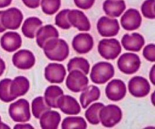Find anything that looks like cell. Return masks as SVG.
<instances>
[{
	"label": "cell",
	"mask_w": 155,
	"mask_h": 129,
	"mask_svg": "<svg viewBox=\"0 0 155 129\" xmlns=\"http://www.w3.org/2000/svg\"><path fill=\"white\" fill-rule=\"evenodd\" d=\"M42 49L47 59L51 61L62 62L69 56L70 49L68 42L58 37L49 39Z\"/></svg>",
	"instance_id": "cell-1"
},
{
	"label": "cell",
	"mask_w": 155,
	"mask_h": 129,
	"mask_svg": "<svg viewBox=\"0 0 155 129\" xmlns=\"http://www.w3.org/2000/svg\"><path fill=\"white\" fill-rule=\"evenodd\" d=\"M115 74L113 65L107 62H99L95 64L90 72V78L93 83L104 84L114 77Z\"/></svg>",
	"instance_id": "cell-2"
},
{
	"label": "cell",
	"mask_w": 155,
	"mask_h": 129,
	"mask_svg": "<svg viewBox=\"0 0 155 129\" xmlns=\"http://www.w3.org/2000/svg\"><path fill=\"white\" fill-rule=\"evenodd\" d=\"M122 117V110L114 104L104 106L99 112L100 122L105 127H114L121 121Z\"/></svg>",
	"instance_id": "cell-3"
},
{
	"label": "cell",
	"mask_w": 155,
	"mask_h": 129,
	"mask_svg": "<svg viewBox=\"0 0 155 129\" xmlns=\"http://www.w3.org/2000/svg\"><path fill=\"white\" fill-rule=\"evenodd\" d=\"M8 114L16 122H26L30 119V103L25 99H20L9 106Z\"/></svg>",
	"instance_id": "cell-4"
},
{
	"label": "cell",
	"mask_w": 155,
	"mask_h": 129,
	"mask_svg": "<svg viewBox=\"0 0 155 129\" xmlns=\"http://www.w3.org/2000/svg\"><path fill=\"white\" fill-rule=\"evenodd\" d=\"M98 51L100 56L107 60H114L122 51L119 40L114 38L103 39L98 42Z\"/></svg>",
	"instance_id": "cell-5"
},
{
	"label": "cell",
	"mask_w": 155,
	"mask_h": 129,
	"mask_svg": "<svg viewBox=\"0 0 155 129\" xmlns=\"http://www.w3.org/2000/svg\"><path fill=\"white\" fill-rule=\"evenodd\" d=\"M141 60L137 54L125 53L118 59L117 67L120 71L126 74H133L139 71Z\"/></svg>",
	"instance_id": "cell-6"
},
{
	"label": "cell",
	"mask_w": 155,
	"mask_h": 129,
	"mask_svg": "<svg viewBox=\"0 0 155 129\" xmlns=\"http://www.w3.org/2000/svg\"><path fill=\"white\" fill-rule=\"evenodd\" d=\"M23 19L22 12L17 8H10L2 12L1 23L5 29L17 30L21 27Z\"/></svg>",
	"instance_id": "cell-7"
},
{
	"label": "cell",
	"mask_w": 155,
	"mask_h": 129,
	"mask_svg": "<svg viewBox=\"0 0 155 129\" xmlns=\"http://www.w3.org/2000/svg\"><path fill=\"white\" fill-rule=\"evenodd\" d=\"M69 72L66 78L67 87L72 92H82L89 84V78L86 74L80 70H72Z\"/></svg>",
	"instance_id": "cell-8"
},
{
	"label": "cell",
	"mask_w": 155,
	"mask_h": 129,
	"mask_svg": "<svg viewBox=\"0 0 155 129\" xmlns=\"http://www.w3.org/2000/svg\"><path fill=\"white\" fill-rule=\"evenodd\" d=\"M119 21L116 18L103 16L98 19L97 23V30L99 34L104 37H112L120 31Z\"/></svg>",
	"instance_id": "cell-9"
},
{
	"label": "cell",
	"mask_w": 155,
	"mask_h": 129,
	"mask_svg": "<svg viewBox=\"0 0 155 129\" xmlns=\"http://www.w3.org/2000/svg\"><path fill=\"white\" fill-rule=\"evenodd\" d=\"M128 89L132 96L137 98H142L149 94L151 91V85L145 77L135 76L129 81Z\"/></svg>",
	"instance_id": "cell-10"
},
{
	"label": "cell",
	"mask_w": 155,
	"mask_h": 129,
	"mask_svg": "<svg viewBox=\"0 0 155 129\" xmlns=\"http://www.w3.org/2000/svg\"><path fill=\"white\" fill-rule=\"evenodd\" d=\"M105 94L111 101H120L127 95V86L120 79H113L107 83Z\"/></svg>",
	"instance_id": "cell-11"
},
{
	"label": "cell",
	"mask_w": 155,
	"mask_h": 129,
	"mask_svg": "<svg viewBox=\"0 0 155 129\" xmlns=\"http://www.w3.org/2000/svg\"><path fill=\"white\" fill-rule=\"evenodd\" d=\"M12 62L18 69L28 70L34 66L36 63V58L30 50L21 49L13 55Z\"/></svg>",
	"instance_id": "cell-12"
},
{
	"label": "cell",
	"mask_w": 155,
	"mask_h": 129,
	"mask_svg": "<svg viewBox=\"0 0 155 129\" xmlns=\"http://www.w3.org/2000/svg\"><path fill=\"white\" fill-rule=\"evenodd\" d=\"M67 71L62 64L50 63L45 68V78L49 83H61L66 77Z\"/></svg>",
	"instance_id": "cell-13"
},
{
	"label": "cell",
	"mask_w": 155,
	"mask_h": 129,
	"mask_svg": "<svg viewBox=\"0 0 155 129\" xmlns=\"http://www.w3.org/2000/svg\"><path fill=\"white\" fill-rule=\"evenodd\" d=\"M142 15L140 12L135 8H130L125 12L121 17L120 23L124 30L131 31L139 28L142 24Z\"/></svg>",
	"instance_id": "cell-14"
},
{
	"label": "cell",
	"mask_w": 155,
	"mask_h": 129,
	"mask_svg": "<svg viewBox=\"0 0 155 129\" xmlns=\"http://www.w3.org/2000/svg\"><path fill=\"white\" fill-rule=\"evenodd\" d=\"M94 39L92 35L88 33L77 34L72 40V46L79 54H86L92 49Z\"/></svg>",
	"instance_id": "cell-15"
},
{
	"label": "cell",
	"mask_w": 155,
	"mask_h": 129,
	"mask_svg": "<svg viewBox=\"0 0 155 129\" xmlns=\"http://www.w3.org/2000/svg\"><path fill=\"white\" fill-rule=\"evenodd\" d=\"M68 21L71 26L80 31H89L91 29V24L89 18L84 12L80 10H69L68 14Z\"/></svg>",
	"instance_id": "cell-16"
},
{
	"label": "cell",
	"mask_w": 155,
	"mask_h": 129,
	"mask_svg": "<svg viewBox=\"0 0 155 129\" xmlns=\"http://www.w3.org/2000/svg\"><path fill=\"white\" fill-rule=\"evenodd\" d=\"M57 107L67 115H78L81 107L77 100L70 95H62L58 100Z\"/></svg>",
	"instance_id": "cell-17"
},
{
	"label": "cell",
	"mask_w": 155,
	"mask_h": 129,
	"mask_svg": "<svg viewBox=\"0 0 155 129\" xmlns=\"http://www.w3.org/2000/svg\"><path fill=\"white\" fill-rule=\"evenodd\" d=\"M0 44L5 51L8 53H13L21 46L22 39L21 35L17 32H6L1 37Z\"/></svg>",
	"instance_id": "cell-18"
},
{
	"label": "cell",
	"mask_w": 155,
	"mask_h": 129,
	"mask_svg": "<svg viewBox=\"0 0 155 129\" xmlns=\"http://www.w3.org/2000/svg\"><path fill=\"white\" fill-rule=\"evenodd\" d=\"M145 42V38L139 33H133L131 34L127 33L121 39L124 48L130 52H139L144 46Z\"/></svg>",
	"instance_id": "cell-19"
},
{
	"label": "cell",
	"mask_w": 155,
	"mask_h": 129,
	"mask_svg": "<svg viewBox=\"0 0 155 129\" xmlns=\"http://www.w3.org/2000/svg\"><path fill=\"white\" fill-rule=\"evenodd\" d=\"M36 37V43L39 48L42 49L46 42H48L49 39L59 37V33L54 26L51 24H47L43 27H41L37 30Z\"/></svg>",
	"instance_id": "cell-20"
},
{
	"label": "cell",
	"mask_w": 155,
	"mask_h": 129,
	"mask_svg": "<svg viewBox=\"0 0 155 129\" xmlns=\"http://www.w3.org/2000/svg\"><path fill=\"white\" fill-rule=\"evenodd\" d=\"M30 89V81L24 76H18L12 80L10 83V93L15 98L24 96Z\"/></svg>",
	"instance_id": "cell-21"
},
{
	"label": "cell",
	"mask_w": 155,
	"mask_h": 129,
	"mask_svg": "<svg viewBox=\"0 0 155 129\" xmlns=\"http://www.w3.org/2000/svg\"><path fill=\"white\" fill-rule=\"evenodd\" d=\"M127 5L124 0H105L103 3V10L110 18H117L125 11Z\"/></svg>",
	"instance_id": "cell-22"
},
{
	"label": "cell",
	"mask_w": 155,
	"mask_h": 129,
	"mask_svg": "<svg viewBox=\"0 0 155 129\" xmlns=\"http://www.w3.org/2000/svg\"><path fill=\"white\" fill-rule=\"evenodd\" d=\"M39 119L42 129H57L60 124L61 116L58 112L50 109L44 112Z\"/></svg>",
	"instance_id": "cell-23"
},
{
	"label": "cell",
	"mask_w": 155,
	"mask_h": 129,
	"mask_svg": "<svg viewBox=\"0 0 155 129\" xmlns=\"http://www.w3.org/2000/svg\"><path fill=\"white\" fill-rule=\"evenodd\" d=\"M101 96V91L98 87L95 85H89L86 87L80 97V101L83 109H86L89 104L94 101L99 100Z\"/></svg>",
	"instance_id": "cell-24"
},
{
	"label": "cell",
	"mask_w": 155,
	"mask_h": 129,
	"mask_svg": "<svg viewBox=\"0 0 155 129\" xmlns=\"http://www.w3.org/2000/svg\"><path fill=\"white\" fill-rule=\"evenodd\" d=\"M42 26V21L36 17H30L24 21L21 31L25 37L33 39L36 36V32Z\"/></svg>",
	"instance_id": "cell-25"
},
{
	"label": "cell",
	"mask_w": 155,
	"mask_h": 129,
	"mask_svg": "<svg viewBox=\"0 0 155 129\" xmlns=\"http://www.w3.org/2000/svg\"><path fill=\"white\" fill-rule=\"evenodd\" d=\"M63 94L64 91L60 87L57 85H51L45 89L44 99L48 106L51 108H58V100Z\"/></svg>",
	"instance_id": "cell-26"
},
{
	"label": "cell",
	"mask_w": 155,
	"mask_h": 129,
	"mask_svg": "<svg viewBox=\"0 0 155 129\" xmlns=\"http://www.w3.org/2000/svg\"><path fill=\"white\" fill-rule=\"evenodd\" d=\"M62 129H86L87 123L83 117L70 116L66 117L61 123Z\"/></svg>",
	"instance_id": "cell-27"
},
{
	"label": "cell",
	"mask_w": 155,
	"mask_h": 129,
	"mask_svg": "<svg viewBox=\"0 0 155 129\" xmlns=\"http://www.w3.org/2000/svg\"><path fill=\"white\" fill-rule=\"evenodd\" d=\"M90 69V65L87 59L83 57H74L68 63V71L80 70L85 74H88Z\"/></svg>",
	"instance_id": "cell-28"
},
{
	"label": "cell",
	"mask_w": 155,
	"mask_h": 129,
	"mask_svg": "<svg viewBox=\"0 0 155 129\" xmlns=\"http://www.w3.org/2000/svg\"><path fill=\"white\" fill-rule=\"evenodd\" d=\"M104 106V105L101 103H95L86 109L85 112V117L89 123L93 125H97L99 124V112Z\"/></svg>",
	"instance_id": "cell-29"
},
{
	"label": "cell",
	"mask_w": 155,
	"mask_h": 129,
	"mask_svg": "<svg viewBox=\"0 0 155 129\" xmlns=\"http://www.w3.org/2000/svg\"><path fill=\"white\" fill-rule=\"evenodd\" d=\"M32 113L36 118L39 119L41 115L51 109V107L45 103L43 97H37L32 101Z\"/></svg>",
	"instance_id": "cell-30"
},
{
	"label": "cell",
	"mask_w": 155,
	"mask_h": 129,
	"mask_svg": "<svg viewBox=\"0 0 155 129\" xmlns=\"http://www.w3.org/2000/svg\"><path fill=\"white\" fill-rule=\"evenodd\" d=\"M10 78H4L0 80V100L4 103H10L16 98L10 93Z\"/></svg>",
	"instance_id": "cell-31"
},
{
	"label": "cell",
	"mask_w": 155,
	"mask_h": 129,
	"mask_svg": "<svg viewBox=\"0 0 155 129\" xmlns=\"http://www.w3.org/2000/svg\"><path fill=\"white\" fill-rule=\"evenodd\" d=\"M61 5V0H41L40 5L43 13L52 15L59 10Z\"/></svg>",
	"instance_id": "cell-32"
},
{
	"label": "cell",
	"mask_w": 155,
	"mask_h": 129,
	"mask_svg": "<svg viewBox=\"0 0 155 129\" xmlns=\"http://www.w3.org/2000/svg\"><path fill=\"white\" fill-rule=\"evenodd\" d=\"M70 9H64L59 12L55 16V25L58 26L60 28L64 29V30H68L71 28V24H70L68 21V14Z\"/></svg>",
	"instance_id": "cell-33"
},
{
	"label": "cell",
	"mask_w": 155,
	"mask_h": 129,
	"mask_svg": "<svg viewBox=\"0 0 155 129\" xmlns=\"http://www.w3.org/2000/svg\"><path fill=\"white\" fill-rule=\"evenodd\" d=\"M155 0H145L141 6V11L145 18L148 19L155 18Z\"/></svg>",
	"instance_id": "cell-34"
},
{
	"label": "cell",
	"mask_w": 155,
	"mask_h": 129,
	"mask_svg": "<svg viewBox=\"0 0 155 129\" xmlns=\"http://www.w3.org/2000/svg\"><path fill=\"white\" fill-rule=\"evenodd\" d=\"M143 54L144 58L146 60L149 61L151 62H155V45L154 43H151L147 45L143 49Z\"/></svg>",
	"instance_id": "cell-35"
},
{
	"label": "cell",
	"mask_w": 155,
	"mask_h": 129,
	"mask_svg": "<svg viewBox=\"0 0 155 129\" xmlns=\"http://www.w3.org/2000/svg\"><path fill=\"white\" fill-rule=\"evenodd\" d=\"M74 2L79 8L88 10L93 6L95 0H74Z\"/></svg>",
	"instance_id": "cell-36"
},
{
	"label": "cell",
	"mask_w": 155,
	"mask_h": 129,
	"mask_svg": "<svg viewBox=\"0 0 155 129\" xmlns=\"http://www.w3.org/2000/svg\"><path fill=\"white\" fill-rule=\"evenodd\" d=\"M22 2L29 8H37L40 5L41 0H22Z\"/></svg>",
	"instance_id": "cell-37"
},
{
	"label": "cell",
	"mask_w": 155,
	"mask_h": 129,
	"mask_svg": "<svg viewBox=\"0 0 155 129\" xmlns=\"http://www.w3.org/2000/svg\"><path fill=\"white\" fill-rule=\"evenodd\" d=\"M150 80L153 85H155V65H153L149 74Z\"/></svg>",
	"instance_id": "cell-38"
},
{
	"label": "cell",
	"mask_w": 155,
	"mask_h": 129,
	"mask_svg": "<svg viewBox=\"0 0 155 129\" xmlns=\"http://www.w3.org/2000/svg\"><path fill=\"white\" fill-rule=\"evenodd\" d=\"M15 129H18V128H28V129H33L34 127L30 124H18L14 127Z\"/></svg>",
	"instance_id": "cell-39"
},
{
	"label": "cell",
	"mask_w": 155,
	"mask_h": 129,
	"mask_svg": "<svg viewBox=\"0 0 155 129\" xmlns=\"http://www.w3.org/2000/svg\"><path fill=\"white\" fill-rule=\"evenodd\" d=\"M12 2V0H0V8L8 7Z\"/></svg>",
	"instance_id": "cell-40"
},
{
	"label": "cell",
	"mask_w": 155,
	"mask_h": 129,
	"mask_svg": "<svg viewBox=\"0 0 155 129\" xmlns=\"http://www.w3.org/2000/svg\"><path fill=\"white\" fill-rule=\"evenodd\" d=\"M5 70V63L4 60L0 57V77L3 74Z\"/></svg>",
	"instance_id": "cell-41"
},
{
	"label": "cell",
	"mask_w": 155,
	"mask_h": 129,
	"mask_svg": "<svg viewBox=\"0 0 155 129\" xmlns=\"http://www.w3.org/2000/svg\"><path fill=\"white\" fill-rule=\"evenodd\" d=\"M2 11H0V33H3V32L5 31L6 29L4 27L2 26V24L1 23V15H2Z\"/></svg>",
	"instance_id": "cell-42"
},
{
	"label": "cell",
	"mask_w": 155,
	"mask_h": 129,
	"mask_svg": "<svg viewBox=\"0 0 155 129\" xmlns=\"http://www.w3.org/2000/svg\"><path fill=\"white\" fill-rule=\"evenodd\" d=\"M0 128H2V129H10V127H9L8 124H5V123L2 122V121H0Z\"/></svg>",
	"instance_id": "cell-43"
},
{
	"label": "cell",
	"mask_w": 155,
	"mask_h": 129,
	"mask_svg": "<svg viewBox=\"0 0 155 129\" xmlns=\"http://www.w3.org/2000/svg\"><path fill=\"white\" fill-rule=\"evenodd\" d=\"M1 119H2V118H1V116H0V121H1Z\"/></svg>",
	"instance_id": "cell-44"
}]
</instances>
